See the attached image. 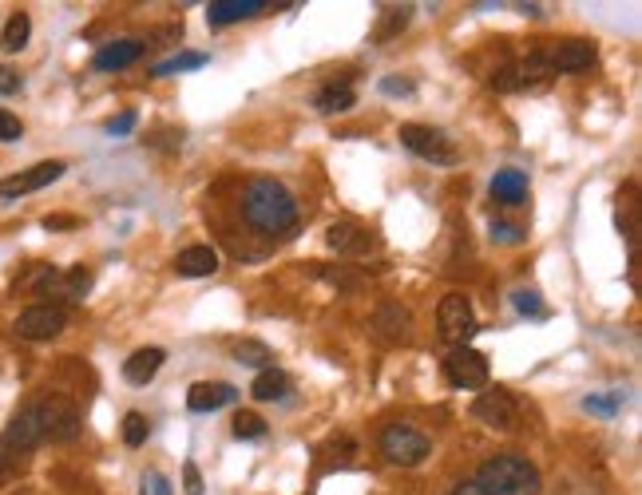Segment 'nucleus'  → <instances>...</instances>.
I'll return each instance as SVG.
<instances>
[{"label": "nucleus", "instance_id": "37", "mask_svg": "<svg viewBox=\"0 0 642 495\" xmlns=\"http://www.w3.org/2000/svg\"><path fill=\"white\" fill-rule=\"evenodd\" d=\"M492 88H500V92H516L520 88V76H516V64H504L496 76H492Z\"/></svg>", "mask_w": 642, "mask_h": 495}, {"label": "nucleus", "instance_id": "40", "mask_svg": "<svg viewBox=\"0 0 642 495\" xmlns=\"http://www.w3.org/2000/svg\"><path fill=\"white\" fill-rule=\"evenodd\" d=\"M16 92H20V72L0 64V96H16Z\"/></svg>", "mask_w": 642, "mask_h": 495}, {"label": "nucleus", "instance_id": "33", "mask_svg": "<svg viewBox=\"0 0 642 495\" xmlns=\"http://www.w3.org/2000/svg\"><path fill=\"white\" fill-rule=\"evenodd\" d=\"M619 404H623V393L587 396V400H583V408H587V412H599V416H615V412H619Z\"/></svg>", "mask_w": 642, "mask_h": 495}, {"label": "nucleus", "instance_id": "25", "mask_svg": "<svg viewBox=\"0 0 642 495\" xmlns=\"http://www.w3.org/2000/svg\"><path fill=\"white\" fill-rule=\"evenodd\" d=\"M230 353H234V361H238V365H250V369H270V365H274V353H270V345H262V341H250V337H246V341H238Z\"/></svg>", "mask_w": 642, "mask_h": 495}, {"label": "nucleus", "instance_id": "3", "mask_svg": "<svg viewBox=\"0 0 642 495\" xmlns=\"http://www.w3.org/2000/svg\"><path fill=\"white\" fill-rule=\"evenodd\" d=\"M397 139H401L405 151H413L417 159H425L432 167H456V163H460L456 143H452L440 127H428V123H401Z\"/></svg>", "mask_w": 642, "mask_h": 495}, {"label": "nucleus", "instance_id": "24", "mask_svg": "<svg viewBox=\"0 0 642 495\" xmlns=\"http://www.w3.org/2000/svg\"><path fill=\"white\" fill-rule=\"evenodd\" d=\"M516 76H520V88H535V84H547L555 72H551V60H547V52H528L520 64H516Z\"/></svg>", "mask_w": 642, "mask_h": 495}, {"label": "nucleus", "instance_id": "22", "mask_svg": "<svg viewBox=\"0 0 642 495\" xmlns=\"http://www.w3.org/2000/svg\"><path fill=\"white\" fill-rule=\"evenodd\" d=\"M357 103V96H353V88L341 80V84H325L318 96H314V107H318L321 115H341V111H349Z\"/></svg>", "mask_w": 642, "mask_h": 495}, {"label": "nucleus", "instance_id": "20", "mask_svg": "<svg viewBox=\"0 0 642 495\" xmlns=\"http://www.w3.org/2000/svg\"><path fill=\"white\" fill-rule=\"evenodd\" d=\"M258 12H266V4L262 0H211L207 4V20L211 24H238V20H250V16H258Z\"/></svg>", "mask_w": 642, "mask_h": 495}, {"label": "nucleus", "instance_id": "18", "mask_svg": "<svg viewBox=\"0 0 642 495\" xmlns=\"http://www.w3.org/2000/svg\"><path fill=\"white\" fill-rule=\"evenodd\" d=\"M214 270H218V254L211 246H187L175 258V274L179 278H211Z\"/></svg>", "mask_w": 642, "mask_h": 495}, {"label": "nucleus", "instance_id": "41", "mask_svg": "<svg viewBox=\"0 0 642 495\" xmlns=\"http://www.w3.org/2000/svg\"><path fill=\"white\" fill-rule=\"evenodd\" d=\"M72 226H80L72 214H48L44 218V230H72Z\"/></svg>", "mask_w": 642, "mask_h": 495}, {"label": "nucleus", "instance_id": "32", "mask_svg": "<svg viewBox=\"0 0 642 495\" xmlns=\"http://www.w3.org/2000/svg\"><path fill=\"white\" fill-rule=\"evenodd\" d=\"M139 495H175V488H171V480L163 476V472H143V480H139Z\"/></svg>", "mask_w": 642, "mask_h": 495}, {"label": "nucleus", "instance_id": "23", "mask_svg": "<svg viewBox=\"0 0 642 495\" xmlns=\"http://www.w3.org/2000/svg\"><path fill=\"white\" fill-rule=\"evenodd\" d=\"M28 36H32V20H28V12H12L8 16V24H4V32H0V52H24L28 48Z\"/></svg>", "mask_w": 642, "mask_h": 495}, {"label": "nucleus", "instance_id": "10", "mask_svg": "<svg viewBox=\"0 0 642 495\" xmlns=\"http://www.w3.org/2000/svg\"><path fill=\"white\" fill-rule=\"evenodd\" d=\"M444 377H448L452 389H488V357L468 349V345H460V349L448 353Z\"/></svg>", "mask_w": 642, "mask_h": 495}, {"label": "nucleus", "instance_id": "28", "mask_svg": "<svg viewBox=\"0 0 642 495\" xmlns=\"http://www.w3.org/2000/svg\"><path fill=\"white\" fill-rule=\"evenodd\" d=\"M203 64H207V56H203V52H179V56H171V60L155 64V72H151V76H175V72H195V68H203Z\"/></svg>", "mask_w": 642, "mask_h": 495}, {"label": "nucleus", "instance_id": "42", "mask_svg": "<svg viewBox=\"0 0 642 495\" xmlns=\"http://www.w3.org/2000/svg\"><path fill=\"white\" fill-rule=\"evenodd\" d=\"M448 495H488V492H484L476 480H460V484H456V488H452Z\"/></svg>", "mask_w": 642, "mask_h": 495}, {"label": "nucleus", "instance_id": "15", "mask_svg": "<svg viewBox=\"0 0 642 495\" xmlns=\"http://www.w3.org/2000/svg\"><path fill=\"white\" fill-rule=\"evenodd\" d=\"M163 361H167V353L159 349V345H147V349H135L127 361H123V377H127V385H151L155 377H159V369H163Z\"/></svg>", "mask_w": 642, "mask_h": 495}, {"label": "nucleus", "instance_id": "35", "mask_svg": "<svg viewBox=\"0 0 642 495\" xmlns=\"http://www.w3.org/2000/svg\"><path fill=\"white\" fill-rule=\"evenodd\" d=\"M492 238L504 242V246H516L524 242V226H512V222H492Z\"/></svg>", "mask_w": 642, "mask_h": 495}, {"label": "nucleus", "instance_id": "12", "mask_svg": "<svg viewBox=\"0 0 642 495\" xmlns=\"http://www.w3.org/2000/svg\"><path fill=\"white\" fill-rule=\"evenodd\" d=\"M325 242H329L333 254H345V258H361V254H369L377 246V238L357 222H333L325 230Z\"/></svg>", "mask_w": 642, "mask_h": 495}, {"label": "nucleus", "instance_id": "11", "mask_svg": "<svg viewBox=\"0 0 642 495\" xmlns=\"http://www.w3.org/2000/svg\"><path fill=\"white\" fill-rule=\"evenodd\" d=\"M64 171H68V163H64V159L36 163V167H28V171H20V175H8V179H0V198H4V202H12V198H20V195L44 191V187H48V183H56Z\"/></svg>", "mask_w": 642, "mask_h": 495}, {"label": "nucleus", "instance_id": "43", "mask_svg": "<svg viewBox=\"0 0 642 495\" xmlns=\"http://www.w3.org/2000/svg\"><path fill=\"white\" fill-rule=\"evenodd\" d=\"M381 88H385L389 96H397V92H401V96H409V92H413V84H405V80H385Z\"/></svg>", "mask_w": 642, "mask_h": 495}, {"label": "nucleus", "instance_id": "2", "mask_svg": "<svg viewBox=\"0 0 642 495\" xmlns=\"http://www.w3.org/2000/svg\"><path fill=\"white\" fill-rule=\"evenodd\" d=\"M476 484L488 495H539V488H543L539 468L528 456H516V452H500V456L484 460L476 472Z\"/></svg>", "mask_w": 642, "mask_h": 495}, {"label": "nucleus", "instance_id": "8", "mask_svg": "<svg viewBox=\"0 0 642 495\" xmlns=\"http://www.w3.org/2000/svg\"><path fill=\"white\" fill-rule=\"evenodd\" d=\"M472 416L496 432H516L520 428V400L508 389H484L472 400Z\"/></svg>", "mask_w": 642, "mask_h": 495}, {"label": "nucleus", "instance_id": "17", "mask_svg": "<svg viewBox=\"0 0 642 495\" xmlns=\"http://www.w3.org/2000/svg\"><path fill=\"white\" fill-rule=\"evenodd\" d=\"M238 400V389L234 385H226V381H199V385H191V393H187V408L191 412H218V408H226V404H234Z\"/></svg>", "mask_w": 642, "mask_h": 495}, {"label": "nucleus", "instance_id": "27", "mask_svg": "<svg viewBox=\"0 0 642 495\" xmlns=\"http://www.w3.org/2000/svg\"><path fill=\"white\" fill-rule=\"evenodd\" d=\"M409 20H413V8H409V4H401V8H385L381 28H377V40H381V44H385V40H393L397 32H405V28H409Z\"/></svg>", "mask_w": 642, "mask_h": 495}, {"label": "nucleus", "instance_id": "21", "mask_svg": "<svg viewBox=\"0 0 642 495\" xmlns=\"http://www.w3.org/2000/svg\"><path fill=\"white\" fill-rule=\"evenodd\" d=\"M294 389V381H290V373H282V369H262L258 377H254V385H250V396L254 400H262V404H270V400H286Z\"/></svg>", "mask_w": 642, "mask_h": 495}, {"label": "nucleus", "instance_id": "26", "mask_svg": "<svg viewBox=\"0 0 642 495\" xmlns=\"http://www.w3.org/2000/svg\"><path fill=\"white\" fill-rule=\"evenodd\" d=\"M56 290H60V297H64V301H80V297L92 290V270H84V266H72L68 274H60Z\"/></svg>", "mask_w": 642, "mask_h": 495}, {"label": "nucleus", "instance_id": "38", "mask_svg": "<svg viewBox=\"0 0 642 495\" xmlns=\"http://www.w3.org/2000/svg\"><path fill=\"white\" fill-rule=\"evenodd\" d=\"M139 123V115L135 111H123V115H115V119H107L104 127H107V135H127L131 127Z\"/></svg>", "mask_w": 642, "mask_h": 495}, {"label": "nucleus", "instance_id": "44", "mask_svg": "<svg viewBox=\"0 0 642 495\" xmlns=\"http://www.w3.org/2000/svg\"><path fill=\"white\" fill-rule=\"evenodd\" d=\"M16 472V460H8V456H0V476H12Z\"/></svg>", "mask_w": 642, "mask_h": 495}, {"label": "nucleus", "instance_id": "5", "mask_svg": "<svg viewBox=\"0 0 642 495\" xmlns=\"http://www.w3.org/2000/svg\"><path fill=\"white\" fill-rule=\"evenodd\" d=\"M436 333H440V341L452 345V349L468 345V337L476 333V309H472V301L464 294H456V290L440 297V305H436Z\"/></svg>", "mask_w": 642, "mask_h": 495}, {"label": "nucleus", "instance_id": "31", "mask_svg": "<svg viewBox=\"0 0 642 495\" xmlns=\"http://www.w3.org/2000/svg\"><path fill=\"white\" fill-rule=\"evenodd\" d=\"M314 274H318L321 282H329V286L345 290V294H357V290H361V278H357V274H349V270H341V266H337V270H329V266H318Z\"/></svg>", "mask_w": 642, "mask_h": 495}, {"label": "nucleus", "instance_id": "19", "mask_svg": "<svg viewBox=\"0 0 642 495\" xmlns=\"http://www.w3.org/2000/svg\"><path fill=\"white\" fill-rule=\"evenodd\" d=\"M492 198H496L500 206H524V198H528V175L516 171V167L496 171V179H492Z\"/></svg>", "mask_w": 642, "mask_h": 495}, {"label": "nucleus", "instance_id": "16", "mask_svg": "<svg viewBox=\"0 0 642 495\" xmlns=\"http://www.w3.org/2000/svg\"><path fill=\"white\" fill-rule=\"evenodd\" d=\"M143 40H111L104 44L96 56H92V68L96 72H123V68H131L139 56H143Z\"/></svg>", "mask_w": 642, "mask_h": 495}, {"label": "nucleus", "instance_id": "14", "mask_svg": "<svg viewBox=\"0 0 642 495\" xmlns=\"http://www.w3.org/2000/svg\"><path fill=\"white\" fill-rule=\"evenodd\" d=\"M547 60H551V72H583L595 64V44L591 40H559L547 52Z\"/></svg>", "mask_w": 642, "mask_h": 495}, {"label": "nucleus", "instance_id": "29", "mask_svg": "<svg viewBox=\"0 0 642 495\" xmlns=\"http://www.w3.org/2000/svg\"><path fill=\"white\" fill-rule=\"evenodd\" d=\"M147 432H151V424H147L143 412H127V416H123V444H127V448H143V444H147Z\"/></svg>", "mask_w": 642, "mask_h": 495}, {"label": "nucleus", "instance_id": "9", "mask_svg": "<svg viewBox=\"0 0 642 495\" xmlns=\"http://www.w3.org/2000/svg\"><path fill=\"white\" fill-rule=\"evenodd\" d=\"M369 337L381 345H409L413 341V313L401 301H381L369 317Z\"/></svg>", "mask_w": 642, "mask_h": 495}, {"label": "nucleus", "instance_id": "6", "mask_svg": "<svg viewBox=\"0 0 642 495\" xmlns=\"http://www.w3.org/2000/svg\"><path fill=\"white\" fill-rule=\"evenodd\" d=\"M36 404V416H40V432L44 440H56V444H68L80 436V408L68 400V396H44V400H32Z\"/></svg>", "mask_w": 642, "mask_h": 495}, {"label": "nucleus", "instance_id": "4", "mask_svg": "<svg viewBox=\"0 0 642 495\" xmlns=\"http://www.w3.org/2000/svg\"><path fill=\"white\" fill-rule=\"evenodd\" d=\"M377 448H381V456H385L389 464H397V468H417V464L428 460L432 440H428L425 432H417L413 424H389V428L381 432Z\"/></svg>", "mask_w": 642, "mask_h": 495}, {"label": "nucleus", "instance_id": "13", "mask_svg": "<svg viewBox=\"0 0 642 495\" xmlns=\"http://www.w3.org/2000/svg\"><path fill=\"white\" fill-rule=\"evenodd\" d=\"M36 444H44V432H40V416H36V404H24L8 428H4V448L12 452H32Z\"/></svg>", "mask_w": 642, "mask_h": 495}, {"label": "nucleus", "instance_id": "30", "mask_svg": "<svg viewBox=\"0 0 642 495\" xmlns=\"http://www.w3.org/2000/svg\"><path fill=\"white\" fill-rule=\"evenodd\" d=\"M234 436L238 440H262L266 436V420L258 412H238L234 416Z\"/></svg>", "mask_w": 642, "mask_h": 495}, {"label": "nucleus", "instance_id": "7", "mask_svg": "<svg viewBox=\"0 0 642 495\" xmlns=\"http://www.w3.org/2000/svg\"><path fill=\"white\" fill-rule=\"evenodd\" d=\"M16 337L24 341H52L68 329V309L60 301H40V305H28L20 317H16Z\"/></svg>", "mask_w": 642, "mask_h": 495}, {"label": "nucleus", "instance_id": "1", "mask_svg": "<svg viewBox=\"0 0 642 495\" xmlns=\"http://www.w3.org/2000/svg\"><path fill=\"white\" fill-rule=\"evenodd\" d=\"M242 214L262 234H294L298 226V198L290 195L278 179H250L242 191Z\"/></svg>", "mask_w": 642, "mask_h": 495}, {"label": "nucleus", "instance_id": "36", "mask_svg": "<svg viewBox=\"0 0 642 495\" xmlns=\"http://www.w3.org/2000/svg\"><path fill=\"white\" fill-rule=\"evenodd\" d=\"M24 135V123L12 111H0V143H16Z\"/></svg>", "mask_w": 642, "mask_h": 495}, {"label": "nucleus", "instance_id": "34", "mask_svg": "<svg viewBox=\"0 0 642 495\" xmlns=\"http://www.w3.org/2000/svg\"><path fill=\"white\" fill-rule=\"evenodd\" d=\"M512 305H516L520 313H528V317H543V305H539V294H535V290H516V294H512Z\"/></svg>", "mask_w": 642, "mask_h": 495}, {"label": "nucleus", "instance_id": "39", "mask_svg": "<svg viewBox=\"0 0 642 495\" xmlns=\"http://www.w3.org/2000/svg\"><path fill=\"white\" fill-rule=\"evenodd\" d=\"M183 492L187 495H203V476H199V468L187 460L183 464Z\"/></svg>", "mask_w": 642, "mask_h": 495}]
</instances>
